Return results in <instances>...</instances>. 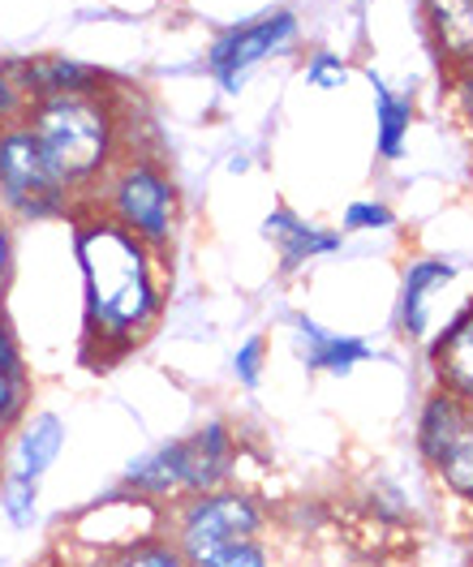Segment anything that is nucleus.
Segmentation results:
<instances>
[{
    "label": "nucleus",
    "mask_w": 473,
    "mask_h": 567,
    "mask_svg": "<svg viewBox=\"0 0 473 567\" xmlns=\"http://www.w3.org/2000/svg\"><path fill=\"white\" fill-rule=\"evenodd\" d=\"M418 447L426 464L443 477L448 491L473 503V404L461 395L435 391L422 409Z\"/></svg>",
    "instance_id": "0eeeda50"
},
{
    "label": "nucleus",
    "mask_w": 473,
    "mask_h": 567,
    "mask_svg": "<svg viewBox=\"0 0 473 567\" xmlns=\"http://www.w3.org/2000/svg\"><path fill=\"white\" fill-rule=\"evenodd\" d=\"M306 78H310V86H319V91H336V86L349 82V65H345L340 56H331V52H319V56L306 65Z\"/></svg>",
    "instance_id": "aec40b11"
},
{
    "label": "nucleus",
    "mask_w": 473,
    "mask_h": 567,
    "mask_svg": "<svg viewBox=\"0 0 473 567\" xmlns=\"http://www.w3.org/2000/svg\"><path fill=\"white\" fill-rule=\"evenodd\" d=\"M27 400H31V374H27V361L18 349V336L0 310V434H9L22 422Z\"/></svg>",
    "instance_id": "f8f14e48"
},
{
    "label": "nucleus",
    "mask_w": 473,
    "mask_h": 567,
    "mask_svg": "<svg viewBox=\"0 0 473 567\" xmlns=\"http://www.w3.org/2000/svg\"><path fill=\"white\" fill-rule=\"evenodd\" d=\"M95 212H104L109 219H116L125 233H134L138 241H146L151 249L173 246L177 237V219H182V194L173 177L164 173L160 159L125 151L121 164L109 173V181L95 189V198L86 203Z\"/></svg>",
    "instance_id": "20e7f679"
},
{
    "label": "nucleus",
    "mask_w": 473,
    "mask_h": 567,
    "mask_svg": "<svg viewBox=\"0 0 473 567\" xmlns=\"http://www.w3.org/2000/svg\"><path fill=\"white\" fill-rule=\"evenodd\" d=\"M292 331L301 340V361L310 370H323V374H349L358 361L370 357V344L366 340H353V336H331L319 322H310L306 315L292 319Z\"/></svg>",
    "instance_id": "9d476101"
},
{
    "label": "nucleus",
    "mask_w": 473,
    "mask_h": 567,
    "mask_svg": "<svg viewBox=\"0 0 473 567\" xmlns=\"http://www.w3.org/2000/svg\"><path fill=\"white\" fill-rule=\"evenodd\" d=\"M73 567H95V564H73Z\"/></svg>",
    "instance_id": "393cba45"
},
{
    "label": "nucleus",
    "mask_w": 473,
    "mask_h": 567,
    "mask_svg": "<svg viewBox=\"0 0 473 567\" xmlns=\"http://www.w3.org/2000/svg\"><path fill=\"white\" fill-rule=\"evenodd\" d=\"M263 237H267L271 246L280 249L285 267H297V262H306V258H319V254H331V249H340V233L315 228V224L297 219V215L285 212V207H276V212L267 215V224H263Z\"/></svg>",
    "instance_id": "9b49d317"
},
{
    "label": "nucleus",
    "mask_w": 473,
    "mask_h": 567,
    "mask_svg": "<svg viewBox=\"0 0 473 567\" xmlns=\"http://www.w3.org/2000/svg\"><path fill=\"white\" fill-rule=\"evenodd\" d=\"M22 125L31 130L43 159L52 164V173L61 177L78 207L95 198V189L130 151L125 121H121V107L112 104L109 86L39 95L22 112Z\"/></svg>",
    "instance_id": "f03ea898"
},
{
    "label": "nucleus",
    "mask_w": 473,
    "mask_h": 567,
    "mask_svg": "<svg viewBox=\"0 0 473 567\" xmlns=\"http://www.w3.org/2000/svg\"><path fill=\"white\" fill-rule=\"evenodd\" d=\"M109 567H194L182 550L164 537H151V542H130L121 555H112Z\"/></svg>",
    "instance_id": "f3484780"
},
{
    "label": "nucleus",
    "mask_w": 473,
    "mask_h": 567,
    "mask_svg": "<svg viewBox=\"0 0 473 567\" xmlns=\"http://www.w3.org/2000/svg\"><path fill=\"white\" fill-rule=\"evenodd\" d=\"M426 4V27L435 48L448 61H473V0H422Z\"/></svg>",
    "instance_id": "4468645a"
},
{
    "label": "nucleus",
    "mask_w": 473,
    "mask_h": 567,
    "mask_svg": "<svg viewBox=\"0 0 473 567\" xmlns=\"http://www.w3.org/2000/svg\"><path fill=\"white\" fill-rule=\"evenodd\" d=\"M237 461V443L224 422H207L203 430L185 434L177 443H164L160 452L130 464L125 491L143 498H168V495H207L224 486L228 468Z\"/></svg>",
    "instance_id": "39448f33"
},
{
    "label": "nucleus",
    "mask_w": 473,
    "mask_h": 567,
    "mask_svg": "<svg viewBox=\"0 0 473 567\" xmlns=\"http://www.w3.org/2000/svg\"><path fill=\"white\" fill-rule=\"evenodd\" d=\"M0 503H4L9 520H13L18 529H27V525L35 520V482H9Z\"/></svg>",
    "instance_id": "a211bd4d"
},
{
    "label": "nucleus",
    "mask_w": 473,
    "mask_h": 567,
    "mask_svg": "<svg viewBox=\"0 0 473 567\" xmlns=\"http://www.w3.org/2000/svg\"><path fill=\"white\" fill-rule=\"evenodd\" d=\"M370 91H374V112H379V155L383 159H401L409 125H413V107L379 73H370Z\"/></svg>",
    "instance_id": "dca6fc26"
},
{
    "label": "nucleus",
    "mask_w": 473,
    "mask_h": 567,
    "mask_svg": "<svg viewBox=\"0 0 473 567\" xmlns=\"http://www.w3.org/2000/svg\"><path fill=\"white\" fill-rule=\"evenodd\" d=\"M263 349H267V340L263 336H250L241 349H237V357H233V374L241 379V388H258V379H263Z\"/></svg>",
    "instance_id": "6ab92c4d"
},
{
    "label": "nucleus",
    "mask_w": 473,
    "mask_h": 567,
    "mask_svg": "<svg viewBox=\"0 0 473 567\" xmlns=\"http://www.w3.org/2000/svg\"><path fill=\"white\" fill-rule=\"evenodd\" d=\"M452 280V267L439 258H422L409 267L401 292V331L404 336H422L426 331V315H431V297L443 284Z\"/></svg>",
    "instance_id": "2eb2a0df"
},
{
    "label": "nucleus",
    "mask_w": 473,
    "mask_h": 567,
    "mask_svg": "<svg viewBox=\"0 0 473 567\" xmlns=\"http://www.w3.org/2000/svg\"><path fill=\"white\" fill-rule=\"evenodd\" d=\"M431 370L439 379V391L461 395L473 404V306L435 340Z\"/></svg>",
    "instance_id": "1a4fd4ad"
},
{
    "label": "nucleus",
    "mask_w": 473,
    "mask_h": 567,
    "mask_svg": "<svg viewBox=\"0 0 473 567\" xmlns=\"http://www.w3.org/2000/svg\"><path fill=\"white\" fill-rule=\"evenodd\" d=\"M0 203L4 212L22 219H56L78 212L73 194L52 173V164L43 159L39 142L22 121L0 130Z\"/></svg>",
    "instance_id": "423d86ee"
},
{
    "label": "nucleus",
    "mask_w": 473,
    "mask_h": 567,
    "mask_svg": "<svg viewBox=\"0 0 473 567\" xmlns=\"http://www.w3.org/2000/svg\"><path fill=\"white\" fill-rule=\"evenodd\" d=\"M292 35H297V18L292 13H285V9L280 13H267V18L246 22L237 31H224L212 43V52H207V65H212V73L219 78L224 91H237L246 70L258 65L263 56H271L276 48H285Z\"/></svg>",
    "instance_id": "6e6552de"
},
{
    "label": "nucleus",
    "mask_w": 473,
    "mask_h": 567,
    "mask_svg": "<svg viewBox=\"0 0 473 567\" xmlns=\"http://www.w3.org/2000/svg\"><path fill=\"white\" fill-rule=\"evenodd\" d=\"M73 249H78L82 297H86L82 349L100 365L121 361L151 336L164 310L160 249L138 241L134 233H125L116 219L95 207H78Z\"/></svg>",
    "instance_id": "f257e3e1"
},
{
    "label": "nucleus",
    "mask_w": 473,
    "mask_h": 567,
    "mask_svg": "<svg viewBox=\"0 0 473 567\" xmlns=\"http://www.w3.org/2000/svg\"><path fill=\"white\" fill-rule=\"evenodd\" d=\"M397 224V215L388 212L383 203H353L349 212H345V228L349 233H362V228H392Z\"/></svg>",
    "instance_id": "412c9836"
},
{
    "label": "nucleus",
    "mask_w": 473,
    "mask_h": 567,
    "mask_svg": "<svg viewBox=\"0 0 473 567\" xmlns=\"http://www.w3.org/2000/svg\"><path fill=\"white\" fill-rule=\"evenodd\" d=\"M9 267H13V237H9V224L0 219V288L9 280Z\"/></svg>",
    "instance_id": "5701e85b"
},
{
    "label": "nucleus",
    "mask_w": 473,
    "mask_h": 567,
    "mask_svg": "<svg viewBox=\"0 0 473 567\" xmlns=\"http://www.w3.org/2000/svg\"><path fill=\"white\" fill-rule=\"evenodd\" d=\"M61 447H65V425H61V417L43 413L31 425H22L18 447H13V482H39L52 468V461L61 456Z\"/></svg>",
    "instance_id": "ddd939ff"
},
{
    "label": "nucleus",
    "mask_w": 473,
    "mask_h": 567,
    "mask_svg": "<svg viewBox=\"0 0 473 567\" xmlns=\"http://www.w3.org/2000/svg\"><path fill=\"white\" fill-rule=\"evenodd\" d=\"M263 507L246 491L189 495L173 516V546L194 567H271L263 546Z\"/></svg>",
    "instance_id": "7ed1b4c3"
},
{
    "label": "nucleus",
    "mask_w": 473,
    "mask_h": 567,
    "mask_svg": "<svg viewBox=\"0 0 473 567\" xmlns=\"http://www.w3.org/2000/svg\"><path fill=\"white\" fill-rule=\"evenodd\" d=\"M461 112L473 121V61L465 65V73H461Z\"/></svg>",
    "instance_id": "b1692460"
},
{
    "label": "nucleus",
    "mask_w": 473,
    "mask_h": 567,
    "mask_svg": "<svg viewBox=\"0 0 473 567\" xmlns=\"http://www.w3.org/2000/svg\"><path fill=\"white\" fill-rule=\"evenodd\" d=\"M22 112H27V95H22V86L9 78V70H0V130H4V125H13V121H22Z\"/></svg>",
    "instance_id": "4be33fe9"
}]
</instances>
